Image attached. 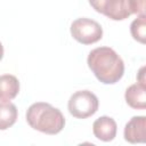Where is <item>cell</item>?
I'll list each match as a JSON object with an SVG mask.
<instances>
[{
	"label": "cell",
	"instance_id": "7",
	"mask_svg": "<svg viewBox=\"0 0 146 146\" xmlns=\"http://www.w3.org/2000/svg\"><path fill=\"white\" fill-rule=\"evenodd\" d=\"M116 122L110 116H100L92 124V132L95 137L102 141H112L116 136Z\"/></svg>",
	"mask_w": 146,
	"mask_h": 146
},
{
	"label": "cell",
	"instance_id": "14",
	"mask_svg": "<svg viewBox=\"0 0 146 146\" xmlns=\"http://www.w3.org/2000/svg\"><path fill=\"white\" fill-rule=\"evenodd\" d=\"M2 57H3V46H2V43L0 42V60L2 59Z\"/></svg>",
	"mask_w": 146,
	"mask_h": 146
},
{
	"label": "cell",
	"instance_id": "10",
	"mask_svg": "<svg viewBox=\"0 0 146 146\" xmlns=\"http://www.w3.org/2000/svg\"><path fill=\"white\" fill-rule=\"evenodd\" d=\"M17 107L10 102L0 100V130H6L17 120Z\"/></svg>",
	"mask_w": 146,
	"mask_h": 146
},
{
	"label": "cell",
	"instance_id": "5",
	"mask_svg": "<svg viewBox=\"0 0 146 146\" xmlns=\"http://www.w3.org/2000/svg\"><path fill=\"white\" fill-rule=\"evenodd\" d=\"M90 6L110 19L123 21L131 15L129 0H89Z\"/></svg>",
	"mask_w": 146,
	"mask_h": 146
},
{
	"label": "cell",
	"instance_id": "3",
	"mask_svg": "<svg viewBox=\"0 0 146 146\" xmlns=\"http://www.w3.org/2000/svg\"><path fill=\"white\" fill-rule=\"evenodd\" d=\"M99 106L97 96L89 90L75 91L68 99V112L76 119H87L94 115Z\"/></svg>",
	"mask_w": 146,
	"mask_h": 146
},
{
	"label": "cell",
	"instance_id": "13",
	"mask_svg": "<svg viewBox=\"0 0 146 146\" xmlns=\"http://www.w3.org/2000/svg\"><path fill=\"white\" fill-rule=\"evenodd\" d=\"M144 70H145V67H141L139 70V73H138V83L141 84V86H144V87H146L145 86V79H144Z\"/></svg>",
	"mask_w": 146,
	"mask_h": 146
},
{
	"label": "cell",
	"instance_id": "6",
	"mask_svg": "<svg viewBox=\"0 0 146 146\" xmlns=\"http://www.w3.org/2000/svg\"><path fill=\"white\" fill-rule=\"evenodd\" d=\"M124 139L131 144L145 143L146 139V117L133 116L124 127Z\"/></svg>",
	"mask_w": 146,
	"mask_h": 146
},
{
	"label": "cell",
	"instance_id": "2",
	"mask_svg": "<svg viewBox=\"0 0 146 146\" xmlns=\"http://www.w3.org/2000/svg\"><path fill=\"white\" fill-rule=\"evenodd\" d=\"M26 121L31 128L47 135L60 132L65 125L63 113L49 103L38 102L26 111Z\"/></svg>",
	"mask_w": 146,
	"mask_h": 146
},
{
	"label": "cell",
	"instance_id": "1",
	"mask_svg": "<svg viewBox=\"0 0 146 146\" xmlns=\"http://www.w3.org/2000/svg\"><path fill=\"white\" fill-rule=\"evenodd\" d=\"M87 63L95 76L104 84H114L124 74V63L117 52L110 47L92 49Z\"/></svg>",
	"mask_w": 146,
	"mask_h": 146
},
{
	"label": "cell",
	"instance_id": "11",
	"mask_svg": "<svg viewBox=\"0 0 146 146\" xmlns=\"http://www.w3.org/2000/svg\"><path fill=\"white\" fill-rule=\"evenodd\" d=\"M146 16L139 15L130 25V32L132 38L140 42L145 43V36H146Z\"/></svg>",
	"mask_w": 146,
	"mask_h": 146
},
{
	"label": "cell",
	"instance_id": "9",
	"mask_svg": "<svg viewBox=\"0 0 146 146\" xmlns=\"http://www.w3.org/2000/svg\"><path fill=\"white\" fill-rule=\"evenodd\" d=\"M19 91V82L15 75H0V100L9 102L14 99Z\"/></svg>",
	"mask_w": 146,
	"mask_h": 146
},
{
	"label": "cell",
	"instance_id": "12",
	"mask_svg": "<svg viewBox=\"0 0 146 146\" xmlns=\"http://www.w3.org/2000/svg\"><path fill=\"white\" fill-rule=\"evenodd\" d=\"M130 11L136 15H145V0H129Z\"/></svg>",
	"mask_w": 146,
	"mask_h": 146
},
{
	"label": "cell",
	"instance_id": "8",
	"mask_svg": "<svg viewBox=\"0 0 146 146\" xmlns=\"http://www.w3.org/2000/svg\"><path fill=\"white\" fill-rule=\"evenodd\" d=\"M144 86L139 83L131 84L124 94L127 104L135 110H145L146 107V91Z\"/></svg>",
	"mask_w": 146,
	"mask_h": 146
},
{
	"label": "cell",
	"instance_id": "4",
	"mask_svg": "<svg viewBox=\"0 0 146 146\" xmlns=\"http://www.w3.org/2000/svg\"><path fill=\"white\" fill-rule=\"evenodd\" d=\"M71 34L78 42L82 44H91L102 39L103 29L98 22L81 17L73 21L71 24Z\"/></svg>",
	"mask_w": 146,
	"mask_h": 146
}]
</instances>
